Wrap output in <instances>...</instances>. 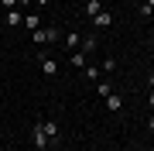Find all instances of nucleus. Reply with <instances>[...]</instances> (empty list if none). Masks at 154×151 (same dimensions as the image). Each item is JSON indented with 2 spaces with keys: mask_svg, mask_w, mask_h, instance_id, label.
I'll return each mask as SVG.
<instances>
[{
  "mask_svg": "<svg viewBox=\"0 0 154 151\" xmlns=\"http://www.w3.org/2000/svg\"><path fill=\"white\" fill-rule=\"evenodd\" d=\"M4 24H11V28H21V24H24V11H21V7L7 11V14H4Z\"/></svg>",
  "mask_w": 154,
  "mask_h": 151,
  "instance_id": "39448f33",
  "label": "nucleus"
},
{
  "mask_svg": "<svg viewBox=\"0 0 154 151\" xmlns=\"http://www.w3.org/2000/svg\"><path fill=\"white\" fill-rule=\"evenodd\" d=\"M31 41H34V45H48V41H58V28H38V31H34L31 34Z\"/></svg>",
  "mask_w": 154,
  "mask_h": 151,
  "instance_id": "f257e3e1",
  "label": "nucleus"
},
{
  "mask_svg": "<svg viewBox=\"0 0 154 151\" xmlns=\"http://www.w3.org/2000/svg\"><path fill=\"white\" fill-rule=\"evenodd\" d=\"M82 76L89 79V83H99V79H103V69H99V65H86V69H82Z\"/></svg>",
  "mask_w": 154,
  "mask_h": 151,
  "instance_id": "6e6552de",
  "label": "nucleus"
},
{
  "mask_svg": "<svg viewBox=\"0 0 154 151\" xmlns=\"http://www.w3.org/2000/svg\"><path fill=\"white\" fill-rule=\"evenodd\" d=\"M106 106H110V113H120L123 110V96L120 93H110V96H106Z\"/></svg>",
  "mask_w": 154,
  "mask_h": 151,
  "instance_id": "423d86ee",
  "label": "nucleus"
},
{
  "mask_svg": "<svg viewBox=\"0 0 154 151\" xmlns=\"http://www.w3.org/2000/svg\"><path fill=\"white\" fill-rule=\"evenodd\" d=\"M96 90H99V96H103V100H106V96L113 93V90H110V83H103V79H99V83H96Z\"/></svg>",
  "mask_w": 154,
  "mask_h": 151,
  "instance_id": "4468645a",
  "label": "nucleus"
},
{
  "mask_svg": "<svg viewBox=\"0 0 154 151\" xmlns=\"http://www.w3.org/2000/svg\"><path fill=\"white\" fill-rule=\"evenodd\" d=\"M147 106H154V90H151V93H147Z\"/></svg>",
  "mask_w": 154,
  "mask_h": 151,
  "instance_id": "f3484780",
  "label": "nucleus"
},
{
  "mask_svg": "<svg viewBox=\"0 0 154 151\" xmlns=\"http://www.w3.org/2000/svg\"><path fill=\"white\" fill-rule=\"evenodd\" d=\"M79 45H82V52H93V48L99 45V38H96V34H82V41H79Z\"/></svg>",
  "mask_w": 154,
  "mask_h": 151,
  "instance_id": "f8f14e48",
  "label": "nucleus"
},
{
  "mask_svg": "<svg viewBox=\"0 0 154 151\" xmlns=\"http://www.w3.org/2000/svg\"><path fill=\"white\" fill-rule=\"evenodd\" d=\"M79 41H82V34H79V31H69V34H65V48L75 52V48H79Z\"/></svg>",
  "mask_w": 154,
  "mask_h": 151,
  "instance_id": "9b49d317",
  "label": "nucleus"
},
{
  "mask_svg": "<svg viewBox=\"0 0 154 151\" xmlns=\"http://www.w3.org/2000/svg\"><path fill=\"white\" fill-rule=\"evenodd\" d=\"M144 4H151V7H154V0H144Z\"/></svg>",
  "mask_w": 154,
  "mask_h": 151,
  "instance_id": "412c9836",
  "label": "nucleus"
},
{
  "mask_svg": "<svg viewBox=\"0 0 154 151\" xmlns=\"http://www.w3.org/2000/svg\"><path fill=\"white\" fill-rule=\"evenodd\" d=\"M24 24H28V31L34 34V31L41 28V17H38V14H24Z\"/></svg>",
  "mask_w": 154,
  "mask_h": 151,
  "instance_id": "9d476101",
  "label": "nucleus"
},
{
  "mask_svg": "<svg viewBox=\"0 0 154 151\" xmlns=\"http://www.w3.org/2000/svg\"><path fill=\"white\" fill-rule=\"evenodd\" d=\"M38 65H41V72H45V76H58V62H55V58L38 55Z\"/></svg>",
  "mask_w": 154,
  "mask_h": 151,
  "instance_id": "20e7f679",
  "label": "nucleus"
},
{
  "mask_svg": "<svg viewBox=\"0 0 154 151\" xmlns=\"http://www.w3.org/2000/svg\"><path fill=\"white\" fill-rule=\"evenodd\" d=\"M0 4H4L7 11H14V7H17V0H0Z\"/></svg>",
  "mask_w": 154,
  "mask_h": 151,
  "instance_id": "dca6fc26",
  "label": "nucleus"
},
{
  "mask_svg": "<svg viewBox=\"0 0 154 151\" xmlns=\"http://www.w3.org/2000/svg\"><path fill=\"white\" fill-rule=\"evenodd\" d=\"M31 141H34V148H38V151H48V144H51V141L45 137V131L38 127V124H34V127H31Z\"/></svg>",
  "mask_w": 154,
  "mask_h": 151,
  "instance_id": "7ed1b4c3",
  "label": "nucleus"
},
{
  "mask_svg": "<svg viewBox=\"0 0 154 151\" xmlns=\"http://www.w3.org/2000/svg\"><path fill=\"white\" fill-rule=\"evenodd\" d=\"M147 86H151V90H154V72H151V76H147Z\"/></svg>",
  "mask_w": 154,
  "mask_h": 151,
  "instance_id": "6ab92c4d",
  "label": "nucleus"
},
{
  "mask_svg": "<svg viewBox=\"0 0 154 151\" xmlns=\"http://www.w3.org/2000/svg\"><path fill=\"white\" fill-rule=\"evenodd\" d=\"M34 4H38V7H45V4H48V0H34Z\"/></svg>",
  "mask_w": 154,
  "mask_h": 151,
  "instance_id": "aec40b11",
  "label": "nucleus"
},
{
  "mask_svg": "<svg viewBox=\"0 0 154 151\" xmlns=\"http://www.w3.org/2000/svg\"><path fill=\"white\" fill-rule=\"evenodd\" d=\"M38 127L45 131V137H48L51 144H58V124L55 120H38Z\"/></svg>",
  "mask_w": 154,
  "mask_h": 151,
  "instance_id": "f03ea898",
  "label": "nucleus"
},
{
  "mask_svg": "<svg viewBox=\"0 0 154 151\" xmlns=\"http://www.w3.org/2000/svg\"><path fill=\"white\" fill-rule=\"evenodd\" d=\"M99 69H103V72H113V69H116V58H103V65H99Z\"/></svg>",
  "mask_w": 154,
  "mask_h": 151,
  "instance_id": "2eb2a0df",
  "label": "nucleus"
},
{
  "mask_svg": "<svg viewBox=\"0 0 154 151\" xmlns=\"http://www.w3.org/2000/svg\"><path fill=\"white\" fill-rule=\"evenodd\" d=\"M93 24H96V28H110V24H113V14H110V11H99V14L93 17Z\"/></svg>",
  "mask_w": 154,
  "mask_h": 151,
  "instance_id": "0eeeda50",
  "label": "nucleus"
},
{
  "mask_svg": "<svg viewBox=\"0 0 154 151\" xmlns=\"http://www.w3.org/2000/svg\"><path fill=\"white\" fill-rule=\"evenodd\" d=\"M99 11H103V0H86V11H82V14H86V17H96Z\"/></svg>",
  "mask_w": 154,
  "mask_h": 151,
  "instance_id": "1a4fd4ad",
  "label": "nucleus"
},
{
  "mask_svg": "<svg viewBox=\"0 0 154 151\" xmlns=\"http://www.w3.org/2000/svg\"><path fill=\"white\" fill-rule=\"evenodd\" d=\"M69 62H72L75 69H86V52H72V55H69Z\"/></svg>",
  "mask_w": 154,
  "mask_h": 151,
  "instance_id": "ddd939ff",
  "label": "nucleus"
},
{
  "mask_svg": "<svg viewBox=\"0 0 154 151\" xmlns=\"http://www.w3.org/2000/svg\"><path fill=\"white\" fill-rule=\"evenodd\" d=\"M147 131H151V134H154V117H151V120H147Z\"/></svg>",
  "mask_w": 154,
  "mask_h": 151,
  "instance_id": "a211bd4d",
  "label": "nucleus"
}]
</instances>
